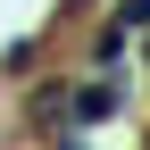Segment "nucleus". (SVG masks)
Returning <instances> with one entry per match:
<instances>
[]
</instances>
